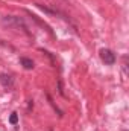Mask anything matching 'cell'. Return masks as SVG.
<instances>
[{
  "label": "cell",
  "mask_w": 129,
  "mask_h": 131,
  "mask_svg": "<svg viewBox=\"0 0 129 131\" xmlns=\"http://www.w3.org/2000/svg\"><path fill=\"white\" fill-rule=\"evenodd\" d=\"M3 25H6V26H12V28H21V29H28L26 28V25H24V21L20 18V17H14V15H8V17H5L3 18Z\"/></svg>",
  "instance_id": "cell-1"
},
{
  "label": "cell",
  "mask_w": 129,
  "mask_h": 131,
  "mask_svg": "<svg viewBox=\"0 0 129 131\" xmlns=\"http://www.w3.org/2000/svg\"><path fill=\"white\" fill-rule=\"evenodd\" d=\"M100 58H102V61L105 64L108 66H112L115 63V53L112 50H109V49H102L100 50Z\"/></svg>",
  "instance_id": "cell-2"
},
{
  "label": "cell",
  "mask_w": 129,
  "mask_h": 131,
  "mask_svg": "<svg viewBox=\"0 0 129 131\" xmlns=\"http://www.w3.org/2000/svg\"><path fill=\"white\" fill-rule=\"evenodd\" d=\"M0 84L6 89H11L14 85V79L11 75H6V73H0Z\"/></svg>",
  "instance_id": "cell-3"
},
{
  "label": "cell",
  "mask_w": 129,
  "mask_h": 131,
  "mask_svg": "<svg viewBox=\"0 0 129 131\" xmlns=\"http://www.w3.org/2000/svg\"><path fill=\"white\" fill-rule=\"evenodd\" d=\"M20 63H21V66H23L26 70H32L33 69V61L32 60H29V58H21Z\"/></svg>",
  "instance_id": "cell-4"
},
{
  "label": "cell",
  "mask_w": 129,
  "mask_h": 131,
  "mask_svg": "<svg viewBox=\"0 0 129 131\" xmlns=\"http://www.w3.org/2000/svg\"><path fill=\"white\" fill-rule=\"evenodd\" d=\"M9 122H11L12 125H15V124L18 122V116H17V113H12V114H11V117H9Z\"/></svg>",
  "instance_id": "cell-5"
}]
</instances>
